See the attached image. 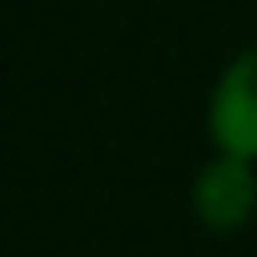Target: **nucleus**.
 I'll use <instances>...</instances> for the list:
<instances>
[{
    "label": "nucleus",
    "instance_id": "f03ea898",
    "mask_svg": "<svg viewBox=\"0 0 257 257\" xmlns=\"http://www.w3.org/2000/svg\"><path fill=\"white\" fill-rule=\"evenodd\" d=\"M189 205H194V220H200L210 236L241 231L257 215V163L231 158V153H215L200 173H194Z\"/></svg>",
    "mask_w": 257,
    "mask_h": 257
},
{
    "label": "nucleus",
    "instance_id": "f257e3e1",
    "mask_svg": "<svg viewBox=\"0 0 257 257\" xmlns=\"http://www.w3.org/2000/svg\"><path fill=\"white\" fill-rule=\"evenodd\" d=\"M210 142L215 153L257 163V42L231 58L210 89Z\"/></svg>",
    "mask_w": 257,
    "mask_h": 257
}]
</instances>
